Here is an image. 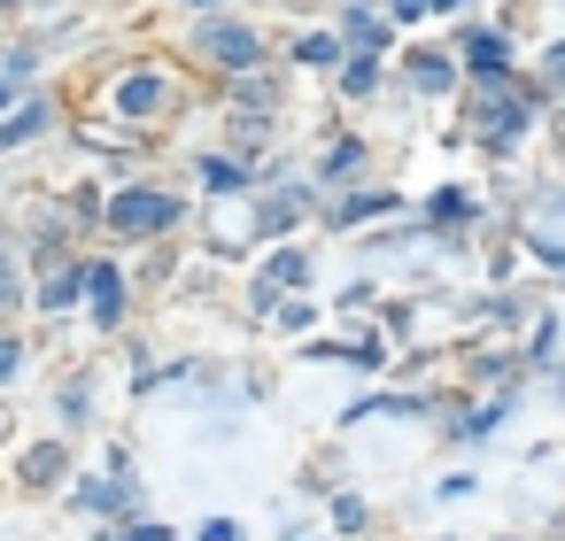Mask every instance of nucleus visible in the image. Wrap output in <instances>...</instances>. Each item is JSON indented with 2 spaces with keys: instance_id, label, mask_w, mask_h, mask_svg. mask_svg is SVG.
Here are the masks:
<instances>
[{
  "instance_id": "f257e3e1",
  "label": "nucleus",
  "mask_w": 565,
  "mask_h": 541,
  "mask_svg": "<svg viewBox=\"0 0 565 541\" xmlns=\"http://www.w3.org/2000/svg\"><path fill=\"white\" fill-rule=\"evenodd\" d=\"M171 217H179L171 194H109V225L117 232H164Z\"/></svg>"
},
{
  "instance_id": "f03ea898",
  "label": "nucleus",
  "mask_w": 565,
  "mask_h": 541,
  "mask_svg": "<svg viewBox=\"0 0 565 541\" xmlns=\"http://www.w3.org/2000/svg\"><path fill=\"white\" fill-rule=\"evenodd\" d=\"M480 132H489V147H512V140L527 132V101H504V94H489V101H480Z\"/></svg>"
},
{
  "instance_id": "7ed1b4c3",
  "label": "nucleus",
  "mask_w": 565,
  "mask_h": 541,
  "mask_svg": "<svg viewBox=\"0 0 565 541\" xmlns=\"http://www.w3.org/2000/svg\"><path fill=\"white\" fill-rule=\"evenodd\" d=\"M117 109H124V117H147V109H164V77H155V70L124 77V85H117Z\"/></svg>"
},
{
  "instance_id": "20e7f679",
  "label": "nucleus",
  "mask_w": 565,
  "mask_h": 541,
  "mask_svg": "<svg viewBox=\"0 0 565 541\" xmlns=\"http://www.w3.org/2000/svg\"><path fill=\"white\" fill-rule=\"evenodd\" d=\"M465 62L480 70V85H504V39L496 32H472L465 39Z\"/></svg>"
},
{
  "instance_id": "39448f33",
  "label": "nucleus",
  "mask_w": 565,
  "mask_h": 541,
  "mask_svg": "<svg viewBox=\"0 0 565 541\" xmlns=\"http://www.w3.org/2000/svg\"><path fill=\"white\" fill-rule=\"evenodd\" d=\"M209 55L249 70V62H256V32H240V24H209Z\"/></svg>"
},
{
  "instance_id": "423d86ee",
  "label": "nucleus",
  "mask_w": 565,
  "mask_h": 541,
  "mask_svg": "<svg viewBox=\"0 0 565 541\" xmlns=\"http://www.w3.org/2000/svg\"><path fill=\"white\" fill-rule=\"evenodd\" d=\"M86 294H94V310H101V317H117V310H124V279H117L109 263H94V270H86Z\"/></svg>"
},
{
  "instance_id": "0eeeda50",
  "label": "nucleus",
  "mask_w": 565,
  "mask_h": 541,
  "mask_svg": "<svg viewBox=\"0 0 565 541\" xmlns=\"http://www.w3.org/2000/svg\"><path fill=\"white\" fill-rule=\"evenodd\" d=\"M39 124H47V101H24V109H16L9 124H0V147H16V140H32Z\"/></svg>"
},
{
  "instance_id": "6e6552de",
  "label": "nucleus",
  "mask_w": 565,
  "mask_h": 541,
  "mask_svg": "<svg viewBox=\"0 0 565 541\" xmlns=\"http://www.w3.org/2000/svg\"><path fill=\"white\" fill-rule=\"evenodd\" d=\"M411 77H419V94H442L449 85V55H411Z\"/></svg>"
},
{
  "instance_id": "1a4fd4ad",
  "label": "nucleus",
  "mask_w": 565,
  "mask_h": 541,
  "mask_svg": "<svg viewBox=\"0 0 565 541\" xmlns=\"http://www.w3.org/2000/svg\"><path fill=\"white\" fill-rule=\"evenodd\" d=\"M77 287H86V270H55V279H47V302H70Z\"/></svg>"
},
{
  "instance_id": "9d476101",
  "label": "nucleus",
  "mask_w": 565,
  "mask_h": 541,
  "mask_svg": "<svg viewBox=\"0 0 565 541\" xmlns=\"http://www.w3.org/2000/svg\"><path fill=\"white\" fill-rule=\"evenodd\" d=\"M264 287H302V255H279V263H272V279H264Z\"/></svg>"
},
{
  "instance_id": "9b49d317",
  "label": "nucleus",
  "mask_w": 565,
  "mask_h": 541,
  "mask_svg": "<svg viewBox=\"0 0 565 541\" xmlns=\"http://www.w3.org/2000/svg\"><path fill=\"white\" fill-rule=\"evenodd\" d=\"M341 85H349V94H372V55H357V62L341 70Z\"/></svg>"
},
{
  "instance_id": "f8f14e48",
  "label": "nucleus",
  "mask_w": 565,
  "mask_h": 541,
  "mask_svg": "<svg viewBox=\"0 0 565 541\" xmlns=\"http://www.w3.org/2000/svg\"><path fill=\"white\" fill-rule=\"evenodd\" d=\"M77 503H86V510H117V495H109L101 480H86V488H77Z\"/></svg>"
},
{
  "instance_id": "ddd939ff",
  "label": "nucleus",
  "mask_w": 565,
  "mask_h": 541,
  "mask_svg": "<svg viewBox=\"0 0 565 541\" xmlns=\"http://www.w3.org/2000/svg\"><path fill=\"white\" fill-rule=\"evenodd\" d=\"M349 39H357V47H380V39H387V32H380V24H372V16H349Z\"/></svg>"
},
{
  "instance_id": "4468645a",
  "label": "nucleus",
  "mask_w": 565,
  "mask_h": 541,
  "mask_svg": "<svg viewBox=\"0 0 565 541\" xmlns=\"http://www.w3.org/2000/svg\"><path fill=\"white\" fill-rule=\"evenodd\" d=\"M202 541H240V526H232V518H209V526H202Z\"/></svg>"
},
{
  "instance_id": "2eb2a0df",
  "label": "nucleus",
  "mask_w": 565,
  "mask_h": 541,
  "mask_svg": "<svg viewBox=\"0 0 565 541\" xmlns=\"http://www.w3.org/2000/svg\"><path fill=\"white\" fill-rule=\"evenodd\" d=\"M16 364H24V348H16V340H0V380H9Z\"/></svg>"
},
{
  "instance_id": "dca6fc26",
  "label": "nucleus",
  "mask_w": 565,
  "mask_h": 541,
  "mask_svg": "<svg viewBox=\"0 0 565 541\" xmlns=\"http://www.w3.org/2000/svg\"><path fill=\"white\" fill-rule=\"evenodd\" d=\"M0 101H9V85H0Z\"/></svg>"
}]
</instances>
